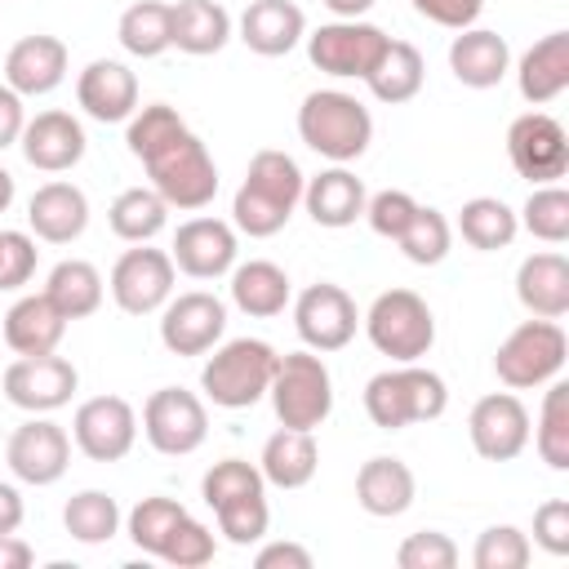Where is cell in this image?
Listing matches in <instances>:
<instances>
[{
  "mask_svg": "<svg viewBox=\"0 0 569 569\" xmlns=\"http://www.w3.org/2000/svg\"><path fill=\"white\" fill-rule=\"evenodd\" d=\"M396 565L400 569H453L458 565V547L440 529H418L396 547Z\"/></svg>",
  "mask_w": 569,
  "mask_h": 569,
  "instance_id": "cell-47",
  "label": "cell"
},
{
  "mask_svg": "<svg viewBox=\"0 0 569 569\" xmlns=\"http://www.w3.org/2000/svg\"><path fill=\"white\" fill-rule=\"evenodd\" d=\"M27 227L44 244H71L89 227V196L76 182L53 178V182L36 187V196L27 200Z\"/></svg>",
  "mask_w": 569,
  "mask_h": 569,
  "instance_id": "cell-24",
  "label": "cell"
},
{
  "mask_svg": "<svg viewBox=\"0 0 569 569\" xmlns=\"http://www.w3.org/2000/svg\"><path fill=\"white\" fill-rule=\"evenodd\" d=\"M142 436L164 458H187L209 436V409L187 387H160L142 405Z\"/></svg>",
  "mask_w": 569,
  "mask_h": 569,
  "instance_id": "cell-11",
  "label": "cell"
},
{
  "mask_svg": "<svg viewBox=\"0 0 569 569\" xmlns=\"http://www.w3.org/2000/svg\"><path fill=\"white\" fill-rule=\"evenodd\" d=\"M62 529L84 547H102V542H111L120 533V507L102 489H80L62 507Z\"/></svg>",
  "mask_w": 569,
  "mask_h": 569,
  "instance_id": "cell-40",
  "label": "cell"
},
{
  "mask_svg": "<svg viewBox=\"0 0 569 569\" xmlns=\"http://www.w3.org/2000/svg\"><path fill=\"white\" fill-rule=\"evenodd\" d=\"M413 9H418L427 22L445 27V31H462V27H476L485 0H413Z\"/></svg>",
  "mask_w": 569,
  "mask_h": 569,
  "instance_id": "cell-52",
  "label": "cell"
},
{
  "mask_svg": "<svg viewBox=\"0 0 569 569\" xmlns=\"http://www.w3.org/2000/svg\"><path fill=\"white\" fill-rule=\"evenodd\" d=\"M267 396H271V409H276V422L280 427L316 431L333 413V378H329V365L320 360V351H289V356L276 360V373H271Z\"/></svg>",
  "mask_w": 569,
  "mask_h": 569,
  "instance_id": "cell-6",
  "label": "cell"
},
{
  "mask_svg": "<svg viewBox=\"0 0 569 569\" xmlns=\"http://www.w3.org/2000/svg\"><path fill=\"white\" fill-rule=\"evenodd\" d=\"M102 293H107L102 271H98L93 262H84V258H62V262L49 271V280H44V298H49L67 320L93 316V311L102 307Z\"/></svg>",
  "mask_w": 569,
  "mask_h": 569,
  "instance_id": "cell-35",
  "label": "cell"
},
{
  "mask_svg": "<svg viewBox=\"0 0 569 569\" xmlns=\"http://www.w3.org/2000/svg\"><path fill=\"white\" fill-rule=\"evenodd\" d=\"M302 187H307V178H302V169L289 151H276V147L253 151V160L244 169V182L231 200V227L253 236V240H267V236L284 231V222L302 204Z\"/></svg>",
  "mask_w": 569,
  "mask_h": 569,
  "instance_id": "cell-1",
  "label": "cell"
},
{
  "mask_svg": "<svg viewBox=\"0 0 569 569\" xmlns=\"http://www.w3.org/2000/svg\"><path fill=\"white\" fill-rule=\"evenodd\" d=\"M173 276H178V267L164 249L133 244L116 258L107 289H111V298L124 316H151L173 298Z\"/></svg>",
  "mask_w": 569,
  "mask_h": 569,
  "instance_id": "cell-14",
  "label": "cell"
},
{
  "mask_svg": "<svg viewBox=\"0 0 569 569\" xmlns=\"http://www.w3.org/2000/svg\"><path fill=\"white\" fill-rule=\"evenodd\" d=\"M356 325H360V311L351 293L333 280H316L293 298V329L307 342V351H320V356L342 351L356 338Z\"/></svg>",
  "mask_w": 569,
  "mask_h": 569,
  "instance_id": "cell-15",
  "label": "cell"
},
{
  "mask_svg": "<svg viewBox=\"0 0 569 569\" xmlns=\"http://www.w3.org/2000/svg\"><path fill=\"white\" fill-rule=\"evenodd\" d=\"M449 409V387L436 369L396 365L365 382V413L382 431H405L413 422H436Z\"/></svg>",
  "mask_w": 569,
  "mask_h": 569,
  "instance_id": "cell-4",
  "label": "cell"
},
{
  "mask_svg": "<svg viewBox=\"0 0 569 569\" xmlns=\"http://www.w3.org/2000/svg\"><path fill=\"white\" fill-rule=\"evenodd\" d=\"M76 102L98 124H120L138 111V76L116 58H93L76 76Z\"/></svg>",
  "mask_w": 569,
  "mask_h": 569,
  "instance_id": "cell-23",
  "label": "cell"
},
{
  "mask_svg": "<svg viewBox=\"0 0 569 569\" xmlns=\"http://www.w3.org/2000/svg\"><path fill=\"white\" fill-rule=\"evenodd\" d=\"M276 347L262 338H231L218 342L213 356L200 369V391L218 409H249L267 396L271 373H276Z\"/></svg>",
  "mask_w": 569,
  "mask_h": 569,
  "instance_id": "cell-5",
  "label": "cell"
},
{
  "mask_svg": "<svg viewBox=\"0 0 569 569\" xmlns=\"http://www.w3.org/2000/svg\"><path fill=\"white\" fill-rule=\"evenodd\" d=\"M71 445L89 462H120L138 445V413L124 396H89L71 413Z\"/></svg>",
  "mask_w": 569,
  "mask_h": 569,
  "instance_id": "cell-13",
  "label": "cell"
},
{
  "mask_svg": "<svg viewBox=\"0 0 569 569\" xmlns=\"http://www.w3.org/2000/svg\"><path fill=\"white\" fill-rule=\"evenodd\" d=\"M529 556H533L529 533L516 529V525H489L471 547V565L476 569H525Z\"/></svg>",
  "mask_w": 569,
  "mask_h": 569,
  "instance_id": "cell-46",
  "label": "cell"
},
{
  "mask_svg": "<svg viewBox=\"0 0 569 569\" xmlns=\"http://www.w3.org/2000/svg\"><path fill=\"white\" fill-rule=\"evenodd\" d=\"M396 244H400V253H405L413 267H436V262H445L449 249H453V222H449L440 209L418 204V213L409 218V227L400 231Z\"/></svg>",
  "mask_w": 569,
  "mask_h": 569,
  "instance_id": "cell-43",
  "label": "cell"
},
{
  "mask_svg": "<svg viewBox=\"0 0 569 569\" xmlns=\"http://www.w3.org/2000/svg\"><path fill=\"white\" fill-rule=\"evenodd\" d=\"M293 298V284L284 276V267L267 262V258H249L240 267H231V302L253 316V320H271L289 307Z\"/></svg>",
  "mask_w": 569,
  "mask_h": 569,
  "instance_id": "cell-33",
  "label": "cell"
},
{
  "mask_svg": "<svg viewBox=\"0 0 569 569\" xmlns=\"http://www.w3.org/2000/svg\"><path fill=\"white\" fill-rule=\"evenodd\" d=\"M4 462H9V471L22 485L44 489V485L67 476V467H71V436L53 418L31 413L22 427H13L9 445H4Z\"/></svg>",
  "mask_w": 569,
  "mask_h": 569,
  "instance_id": "cell-19",
  "label": "cell"
},
{
  "mask_svg": "<svg viewBox=\"0 0 569 569\" xmlns=\"http://www.w3.org/2000/svg\"><path fill=\"white\" fill-rule=\"evenodd\" d=\"M67 316L44 298V293H27L4 311V347L13 356H44L58 351L62 333H67Z\"/></svg>",
  "mask_w": 569,
  "mask_h": 569,
  "instance_id": "cell-31",
  "label": "cell"
},
{
  "mask_svg": "<svg viewBox=\"0 0 569 569\" xmlns=\"http://www.w3.org/2000/svg\"><path fill=\"white\" fill-rule=\"evenodd\" d=\"M22 124H27L22 98H18L9 84H0V151H4V147H13V142L22 138Z\"/></svg>",
  "mask_w": 569,
  "mask_h": 569,
  "instance_id": "cell-54",
  "label": "cell"
},
{
  "mask_svg": "<svg viewBox=\"0 0 569 569\" xmlns=\"http://www.w3.org/2000/svg\"><path fill=\"white\" fill-rule=\"evenodd\" d=\"M22 525V493L0 480V533H18Z\"/></svg>",
  "mask_w": 569,
  "mask_h": 569,
  "instance_id": "cell-56",
  "label": "cell"
},
{
  "mask_svg": "<svg viewBox=\"0 0 569 569\" xmlns=\"http://www.w3.org/2000/svg\"><path fill=\"white\" fill-rule=\"evenodd\" d=\"M302 40H307L311 67H320L325 76H338V80H365L391 44V36L365 18H333Z\"/></svg>",
  "mask_w": 569,
  "mask_h": 569,
  "instance_id": "cell-10",
  "label": "cell"
},
{
  "mask_svg": "<svg viewBox=\"0 0 569 569\" xmlns=\"http://www.w3.org/2000/svg\"><path fill=\"white\" fill-rule=\"evenodd\" d=\"M516 298L529 316H542V320L569 316V258L556 249L529 253L516 267Z\"/></svg>",
  "mask_w": 569,
  "mask_h": 569,
  "instance_id": "cell-27",
  "label": "cell"
},
{
  "mask_svg": "<svg viewBox=\"0 0 569 569\" xmlns=\"http://www.w3.org/2000/svg\"><path fill=\"white\" fill-rule=\"evenodd\" d=\"M200 498L209 502L218 533L231 547H253L267 538L271 507H267V480H262L258 462H244V458L213 462L200 480Z\"/></svg>",
  "mask_w": 569,
  "mask_h": 569,
  "instance_id": "cell-2",
  "label": "cell"
},
{
  "mask_svg": "<svg viewBox=\"0 0 569 569\" xmlns=\"http://www.w3.org/2000/svg\"><path fill=\"white\" fill-rule=\"evenodd\" d=\"M320 4H325L333 18H365L378 0H320Z\"/></svg>",
  "mask_w": 569,
  "mask_h": 569,
  "instance_id": "cell-57",
  "label": "cell"
},
{
  "mask_svg": "<svg viewBox=\"0 0 569 569\" xmlns=\"http://www.w3.org/2000/svg\"><path fill=\"white\" fill-rule=\"evenodd\" d=\"M458 236L471 244V249H480V253H493V249H507L511 240H516V231H520V222H516V209L507 204V200H498V196H476V200H467L462 209H458Z\"/></svg>",
  "mask_w": 569,
  "mask_h": 569,
  "instance_id": "cell-39",
  "label": "cell"
},
{
  "mask_svg": "<svg viewBox=\"0 0 569 569\" xmlns=\"http://www.w3.org/2000/svg\"><path fill=\"white\" fill-rule=\"evenodd\" d=\"M413 493H418V480L405 458L378 453V458L360 462V471H356V502H360V511H369L378 520L405 516L413 507Z\"/></svg>",
  "mask_w": 569,
  "mask_h": 569,
  "instance_id": "cell-28",
  "label": "cell"
},
{
  "mask_svg": "<svg viewBox=\"0 0 569 569\" xmlns=\"http://www.w3.org/2000/svg\"><path fill=\"white\" fill-rule=\"evenodd\" d=\"M107 222L124 244H151L169 222V204L156 196V187H124L111 200Z\"/></svg>",
  "mask_w": 569,
  "mask_h": 569,
  "instance_id": "cell-38",
  "label": "cell"
},
{
  "mask_svg": "<svg viewBox=\"0 0 569 569\" xmlns=\"http://www.w3.org/2000/svg\"><path fill=\"white\" fill-rule=\"evenodd\" d=\"M227 333V302L209 289L178 293L160 307V342L173 356H209Z\"/></svg>",
  "mask_w": 569,
  "mask_h": 569,
  "instance_id": "cell-17",
  "label": "cell"
},
{
  "mask_svg": "<svg viewBox=\"0 0 569 569\" xmlns=\"http://www.w3.org/2000/svg\"><path fill=\"white\" fill-rule=\"evenodd\" d=\"M36 276V240L27 231H0V289H22Z\"/></svg>",
  "mask_w": 569,
  "mask_h": 569,
  "instance_id": "cell-50",
  "label": "cell"
},
{
  "mask_svg": "<svg viewBox=\"0 0 569 569\" xmlns=\"http://www.w3.org/2000/svg\"><path fill=\"white\" fill-rule=\"evenodd\" d=\"M365 200H369L365 196V182L347 164H333V169L307 178V187H302V204H307L311 222L316 227H329V231H342L356 218H365Z\"/></svg>",
  "mask_w": 569,
  "mask_h": 569,
  "instance_id": "cell-29",
  "label": "cell"
},
{
  "mask_svg": "<svg viewBox=\"0 0 569 569\" xmlns=\"http://www.w3.org/2000/svg\"><path fill=\"white\" fill-rule=\"evenodd\" d=\"M516 84L520 98L533 107L556 102L569 89V31H551L533 49H525L516 62Z\"/></svg>",
  "mask_w": 569,
  "mask_h": 569,
  "instance_id": "cell-30",
  "label": "cell"
},
{
  "mask_svg": "<svg viewBox=\"0 0 569 569\" xmlns=\"http://www.w3.org/2000/svg\"><path fill=\"white\" fill-rule=\"evenodd\" d=\"M31 560H36V551L18 533H0V569H27Z\"/></svg>",
  "mask_w": 569,
  "mask_h": 569,
  "instance_id": "cell-55",
  "label": "cell"
},
{
  "mask_svg": "<svg viewBox=\"0 0 569 569\" xmlns=\"http://www.w3.org/2000/svg\"><path fill=\"white\" fill-rule=\"evenodd\" d=\"M116 36H120L124 53L160 58L164 49H173V4H164V0H133L120 13Z\"/></svg>",
  "mask_w": 569,
  "mask_h": 569,
  "instance_id": "cell-37",
  "label": "cell"
},
{
  "mask_svg": "<svg viewBox=\"0 0 569 569\" xmlns=\"http://www.w3.org/2000/svg\"><path fill=\"white\" fill-rule=\"evenodd\" d=\"M516 222L533 240H542V244H565L569 240V191L556 187V182L533 187L529 200H525V209L516 213Z\"/></svg>",
  "mask_w": 569,
  "mask_h": 569,
  "instance_id": "cell-44",
  "label": "cell"
},
{
  "mask_svg": "<svg viewBox=\"0 0 569 569\" xmlns=\"http://www.w3.org/2000/svg\"><path fill=\"white\" fill-rule=\"evenodd\" d=\"M538 445V458L551 471H569V382L551 378L542 391V409H538V427L529 431Z\"/></svg>",
  "mask_w": 569,
  "mask_h": 569,
  "instance_id": "cell-41",
  "label": "cell"
},
{
  "mask_svg": "<svg viewBox=\"0 0 569 569\" xmlns=\"http://www.w3.org/2000/svg\"><path fill=\"white\" fill-rule=\"evenodd\" d=\"M422 80H427V62H422V53L409 40H391L387 53L378 58V67L365 76L369 93L378 102H387V107H400V102L418 98L422 93Z\"/></svg>",
  "mask_w": 569,
  "mask_h": 569,
  "instance_id": "cell-36",
  "label": "cell"
},
{
  "mask_svg": "<svg viewBox=\"0 0 569 569\" xmlns=\"http://www.w3.org/2000/svg\"><path fill=\"white\" fill-rule=\"evenodd\" d=\"M298 138L333 160V164H351L369 151L373 142V116L356 93L342 89H311L298 107Z\"/></svg>",
  "mask_w": 569,
  "mask_h": 569,
  "instance_id": "cell-3",
  "label": "cell"
},
{
  "mask_svg": "<svg viewBox=\"0 0 569 569\" xmlns=\"http://www.w3.org/2000/svg\"><path fill=\"white\" fill-rule=\"evenodd\" d=\"M507 160L520 178H529L533 187H547L556 178H565L569 169V138L565 124L547 111H525L511 120L507 129Z\"/></svg>",
  "mask_w": 569,
  "mask_h": 569,
  "instance_id": "cell-16",
  "label": "cell"
},
{
  "mask_svg": "<svg viewBox=\"0 0 569 569\" xmlns=\"http://www.w3.org/2000/svg\"><path fill=\"white\" fill-rule=\"evenodd\" d=\"M360 325H365L373 351L391 356L396 365H413L436 347V316H431L427 298H418L413 289L378 293Z\"/></svg>",
  "mask_w": 569,
  "mask_h": 569,
  "instance_id": "cell-7",
  "label": "cell"
},
{
  "mask_svg": "<svg viewBox=\"0 0 569 569\" xmlns=\"http://www.w3.org/2000/svg\"><path fill=\"white\" fill-rule=\"evenodd\" d=\"M565 356H569V338L556 320H525L516 325L498 351H493V373L507 391H529V387H547L551 378H560L565 369Z\"/></svg>",
  "mask_w": 569,
  "mask_h": 569,
  "instance_id": "cell-9",
  "label": "cell"
},
{
  "mask_svg": "<svg viewBox=\"0 0 569 569\" xmlns=\"http://www.w3.org/2000/svg\"><path fill=\"white\" fill-rule=\"evenodd\" d=\"M258 471L271 489H302L316 480L320 471V445L311 431H293V427H280L267 436L262 445V458H258Z\"/></svg>",
  "mask_w": 569,
  "mask_h": 569,
  "instance_id": "cell-32",
  "label": "cell"
},
{
  "mask_svg": "<svg viewBox=\"0 0 569 569\" xmlns=\"http://www.w3.org/2000/svg\"><path fill=\"white\" fill-rule=\"evenodd\" d=\"M307 36V13L293 0H249L240 13V40L258 58H280Z\"/></svg>",
  "mask_w": 569,
  "mask_h": 569,
  "instance_id": "cell-25",
  "label": "cell"
},
{
  "mask_svg": "<svg viewBox=\"0 0 569 569\" xmlns=\"http://www.w3.org/2000/svg\"><path fill=\"white\" fill-rule=\"evenodd\" d=\"M213 551H218L213 529L187 516V520L173 529V538H169V547H164V556H160V560H164V565H173V569H200V565H209V560H213Z\"/></svg>",
  "mask_w": 569,
  "mask_h": 569,
  "instance_id": "cell-48",
  "label": "cell"
},
{
  "mask_svg": "<svg viewBox=\"0 0 569 569\" xmlns=\"http://www.w3.org/2000/svg\"><path fill=\"white\" fill-rule=\"evenodd\" d=\"M236 227L222 222V218H187L178 231H173V244H169V258L182 276L191 280H218L236 267Z\"/></svg>",
  "mask_w": 569,
  "mask_h": 569,
  "instance_id": "cell-20",
  "label": "cell"
},
{
  "mask_svg": "<svg viewBox=\"0 0 569 569\" xmlns=\"http://www.w3.org/2000/svg\"><path fill=\"white\" fill-rule=\"evenodd\" d=\"M22 156L31 169L40 173H67L84 160V124L71 116V111H36L27 124H22V138H18Z\"/></svg>",
  "mask_w": 569,
  "mask_h": 569,
  "instance_id": "cell-21",
  "label": "cell"
},
{
  "mask_svg": "<svg viewBox=\"0 0 569 569\" xmlns=\"http://www.w3.org/2000/svg\"><path fill=\"white\" fill-rule=\"evenodd\" d=\"M258 569H311V551L302 542H267L253 556Z\"/></svg>",
  "mask_w": 569,
  "mask_h": 569,
  "instance_id": "cell-53",
  "label": "cell"
},
{
  "mask_svg": "<svg viewBox=\"0 0 569 569\" xmlns=\"http://www.w3.org/2000/svg\"><path fill=\"white\" fill-rule=\"evenodd\" d=\"M178 133H187V120L169 107V102H151V107H138L129 116V129H124V147L133 160H151L160 147H169Z\"/></svg>",
  "mask_w": 569,
  "mask_h": 569,
  "instance_id": "cell-45",
  "label": "cell"
},
{
  "mask_svg": "<svg viewBox=\"0 0 569 569\" xmlns=\"http://www.w3.org/2000/svg\"><path fill=\"white\" fill-rule=\"evenodd\" d=\"M413 213H418V200L409 191H378L365 200V218H369L373 236H382V240H400V231L409 227Z\"/></svg>",
  "mask_w": 569,
  "mask_h": 569,
  "instance_id": "cell-49",
  "label": "cell"
},
{
  "mask_svg": "<svg viewBox=\"0 0 569 569\" xmlns=\"http://www.w3.org/2000/svg\"><path fill=\"white\" fill-rule=\"evenodd\" d=\"M76 387H80V369L58 351L18 356V360H9V369L0 378L4 400L22 413H53V409L71 405Z\"/></svg>",
  "mask_w": 569,
  "mask_h": 569,
  "instance_id": "cell-12",
  "label": "cell"
},
{
  "mask_svg": "<svg viewBox=\"0 0 569 569\" xmlns=\"http://www.w3.org/2000/svg\"><path fill=\"white\" fill-rule=\"evenodd\" d=\"M142 169H147L156 196L169 209L196 213V209H204L218 196V164H213L209 147L191 129L178 133L169 147H160L151 160H142Z\"/></svg>",
  "mask_w": 569,
  "mask_h": 569,
  "instance_id": "cell-8",
  "label": "cell"
},
{
  "mask_svg": "<svg viewBox=\"0 0 569 569\" xmlns=\"http://www.w3.org/2000/svg\"><path fill=\"white\" fill-rule=\"evenodd\" d=\"M529 409L516 391H489L471 405L467 436L485 462H511L529 449Z\"/></svg>",
  "mask_w": 569,
  "mask_h": 569,
  "instance_id": "cell-18",
  "label": "cell"
},
{
  "mask_svg": "<svg viewBox=\"0 0 569 569\" xmlns=\"http://www.w3.org/2000/svg\"><path fill=\"white\" fill-rule=\"evenodd\" d=\"M67 80V44L58 36H22L4 53V84L18 98H44Z\"/></svg>",
  "mask_w": 569,
  "mask_h": 569,
  "instance_id": "cell-22",
  "label": "cell"
},
{
  "mask_svg": "<svg viewBox=\"0 0 569 569\" xmlns=\"http://www.w3.org/2000/svg\"><path fill=\"white\" fill-rule=\"evenodd\" d=\"M449 71L467 89H493L511 71V49L489 27H462L449 40Z\"/></svg>",
  "mask_w": 569,
  "mask_h": 569,
  "instance_id": "cell-26",
  "label": "cell"
},
{
  "mask_svg": "<svg viewBox=\"0 0 569 569\" xmlns=\"http://www.w3.org/2000/svg\"><path fill=\"white\" fill-rule=\"evenodd\" d=\"M231 40V13L218 0H178L173 4V49L209 58Z\"/></svg>",
  "mask_w": 569,
  "mask_h": 569,
  "instance_id": "cell-34",
  "label": "cell"
},
{
  "mask_svg": "<svg viewBox=\"0 0 569 569\" xmlns=\"http://www.w3.org/2000/svg\"><path fill=\"white\" fill-rule=\"evenodd\" d=\"M533 542L547 556H569V502L565 498H547L533 511Z\"/></svg>",
  "mask_w": 569,
  "mask_h": 569,
  "instance_id": "cell-51",
  "label": "cell"
},
{
  "mask_svg": "<svg viewBox=\"0 0 569 569\" xmlns=\"http://www.w3.org/2000/svg\"><path fill=\"white\" fill-rule=\"evenodd\" d=\"M191 511L178 502V498H160V493H151V498H142L129 516H124V533L133 538V547L138 551H147V556H164V547H169V538H173V529L187 520Z\"/></svg>",
  "mask_w": 569,
  "mask_h": 569,
  "instance_id": "cell-42",
  "label": "cell"
},
{
  "mask_svg": "<svg viewBox=\"0 0 569 569\" xmlns=\"http://www.w3.org/2000/svg\"><path fill=\"white\" fill-rule=\"evenodd\" d=\"M9 204H13V173L0 164V213H4Z\"/></svg>",
  "mask_w": 569,
  "mask_h": 569,
  "instance_id": "cell-58",
  "label": "cell"
}]
</instances>
